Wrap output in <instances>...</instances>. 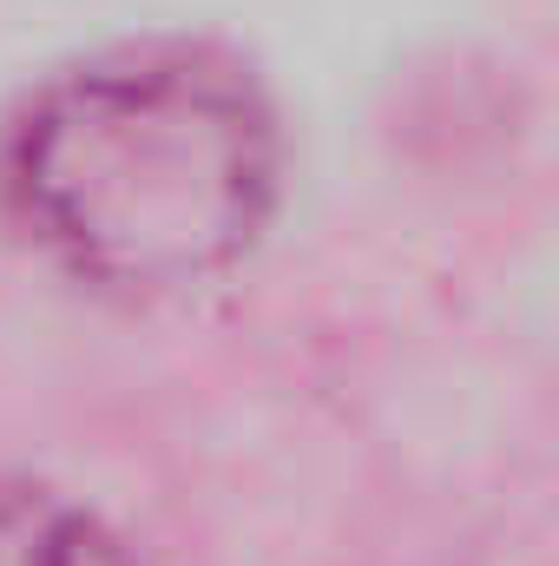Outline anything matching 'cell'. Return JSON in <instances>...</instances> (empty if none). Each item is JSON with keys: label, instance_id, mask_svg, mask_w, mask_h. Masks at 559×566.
<instances>
[{"label": "cell", "instance_id": "6da1fadb", "mask_svg": "<svg viewBox=\"0 0 559 566\" xmlns=\"http://www.w3.org/2000/svg\"><path fill=\"white\" fill-rule=\"evenodd\" d=\"M264 86L218 46L133 40L40 80L0 133V205L73 283L171 296L224 277L277 211Z\"/></svg>", "mask_w": 559, "mask_h": 566}, {"label": "cell", "instance_id": "7a4b0ae2", "mask_svg": "<svg viewBox=\"0 0 559 566\" xmlns=\"http://www.w3.org/2000/svg\"><path fill=\"white\" fill-rule=\"evenodd\" d=\"M0 566H139L133 547L73 494L0 474Z\"/></svg>", "mask_w": 559, "mask_h": 566}]
</instances>
